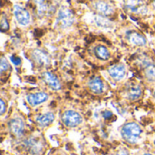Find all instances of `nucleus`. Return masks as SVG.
<instances>
[{
	"mask_svg": "<svg viewBox=\"0 0 155 155\" xmlns=\"http://www.w3.org/2000/svg\"><path fill=\"white\" fill-rule=\"evenodd\" d=\"M141 134L142 129L135 123H128L124 124L122 128V135L124 139L130 143H137Z\"/></svg>",
	"mask_w": 155,
	"mask_h": 155,
	"instance_id": "f257e3e1",
	"label": "nucleus"
},
{
	"mask_svg": "<svg viewBox=\"0 0 155 155\" xmlns=\"http://www.w3.org/2000/svg\"><path fill=\"white\" fill-rule=\"evenodd\" d=\"M56 22L62 28L70 27L74 22V13L67 7H61L58 11Z\"/></svg>",
	"mask_w": 155,
	"mask_h": 155,
	"instance_id": "f03ea898",
	"label": "nucleus"
},
{
	"mask_svg": "<svg viewBox=\"0 0 155 155\" xmlns=\"http://www.w3.org/2000/svg\"><path fill=\"white\" fill-rule=\"evenodd\" d=\"M63 123L68 127H76L83 122V118L80 114L75 111H65L62 115Z\"/></svg>",
	"mask_w": 155,
	"mask_h": 155,
	"instance_id": "7ed1b4c3",
	"label": "nucleus"
},
{
	"mask_svg": "<svg viewBox=\"0 0 155 155\" xmlns=\"http://www.w3.org/2000/svg\"><path fill=\"white\" fill-rule=\"evenodd\" d=\"M124 6L134 14L143 15L147 12V7L143 0H124Z\"/></svg>",
	"mask_w": 155,
	"mask_h": 155,
	"instance_id": "20e7f679",
	"label": "nucleus"
},
{
	"mask_svg": "<svg viewBox=\"0 0 155 155\" xmlns=\"http://www.w3.org/2000/svg\"><path fill=\"white\" fill-rule=\"evenodd\" d=\"M14 15H15V19H16V21L18 22L19 25H21L23 26H25V25H29V23L31 21L30 14L26 9H25L21 5H15V6H14Z\"/></svg>",
	"mask_w": 155,
	"mask_h": 155,
	"instance_id": "39448f33",
	"label": "nucleus"
},
{
	"mask_svg": "<svg viewBox=\"0 0 155 155\" xmlns=\"http://www.w3.org/2000/svg\"><path fill=\"white\" fill-rule=\"evenodd\" d=\"M94 9L96 10V12L99 15H104V16L111 15H113L114 13V6L110 3H108L106 1H104V0L96 1L94 4Z\"/></svg>",
	"mask_w": 155,
	"mask_h": 155,
	"instance_id": "423d86ee",
	"label": "nucleus"
},
{
	"mask_svg": "<svg viewBox=\"0 0 155 155\" xmlns=\"http://www.w3.org/2000/svg\"><path fill=\"white\" fill-rule=\"evenodd\" d=\"M32 58L35 64L39 66H47L50 64V59L48 54L40 49H35L32 53Z\"/></svg>",
	"mask_w": 155,
	"mask_h": 155,
	"instance_id": "0eeeda50",
	"label": "nucleus"
},
{
	"mask_svg": "<svg viewBox=\"0 0 155 155\" xmlns=\"http://www.w3.org/2000/svg\"><path fill=\"white\" fill-rule=\"evenodd\" d=\"M48 99V94L44 92H38L35 94H30L26 96V101L31 106H37Z\"/></svg>",
	"mask_w": 155,
	"mask_h": 155,
	"instance_id": "6e6552de",
	"label": "nucleus"
},
{
	"mask_svg": "<svg viewBox=\"0 0 155 155\" xmlns=\"http://www.w3.org/2000/svg\"><path fill=\"white\" fill-rule=\"evenodd\" d=\"M9 129L11 131V133L19 137L24 134V130H25V124L23 122L22 119L20 118H14L9 122Z\"/></svg>",
	"mask_w": 155,
	"mask_h": 155,
	"instance_id": "1a4fd4ad",
	"label": "nucleus"
},
{
	"mask_svg": "<svg viewBox=\"0 0 155 155\" xmlns=\"http://www.w3.org/2000/svg\"><path fill=\"white\" fill-rule=\"evenodd\" d=\"M110 76L115 80V81H121L124 78L125 76V74H126V70H125V67L124 65L123 64H116V65H114L112 66L109 71H108Z\"/></svg>",
	"mask_w": 155,
	"mask_h": 155,
	"instance_id": "9d476101",
	"label": "nucleus"
},
{
	"mask_svg": "<svg viewBox=\"0 0 155 155\" xmlns=\"http://www.w3.org/2000/svg\"><path fill=\"white\" fill-rule=\"evenodd\" d=\"M127 38L131 44L137 45V46H143L146 45V42H147L146 38L142 34L135 32V31L129 32L127 34Z\"/></svg>",
	"mask_w": 155,
	"mask_h": 155,
	"instance_id": "9b49d317",
	"label": "nucleus"
},
{
	"mask_svg": "<svg viewBox=\"0 0 155 155\" xmlns=\"http://www.w3.org/2000/svg\"><path fill=\"white\" fill-rule=\"evenodd\" d=\"M43 78L50 88H52L54 90H59L61 88V84H60L58 78L53 73H51V72L44 73Z\"/></svg>",
	"mask_w": 155,
	"mask_h": 155,
	"instance_id": "f8f14e48",
	"label": "nucleus"
},
{
	"mask_svg": "<svg viewBox=\"0 0 155 155\" xmlns=\"http://www.w3.org/2000/svg\"><path fill=\"white\" fill-rule=\"evenodd\" d=\"M89 88L94 94H102L104 90V84L103 80L98 76L93 77L89 81Z\"/></svg>",
	"mask_w": 155,
	"mask_h": 155,
	"instance_id": "ddd939ff",
	"label": "nucleus"
},
{
	"mask_svg": "<svg viewBox=\"0 0 155 155\" xmlns=\"http://www.w3.org/2000/svg\"><path fill=\"white\" fill-rule=\"evenodd\" d=\"M94 23L96 24L97 26L101 27V28H104V29H108V28H111L113 27V22L111 20H109L108 18H106L105 16L104 15H94Z\"/></svg>",
	"mask_w": 155,
	"mask_h": 155,
	"instance_id": "4468645a",
	"label": "nucleus"
},
{
	"mask_svg": "<svg viewBox=\"0 0 155 155\" xmlns=\"http://www.w3.org/2000/svg\"><path fill=\"white\" fill-rule=\"evenodd\" d=\"M54 120V115L53 113H45L40 116L37 117L36 119V122L37 124L42 126V127H45V126H48L49 124H51Z\"/></svg>",
	"mask_w": 155,
	"mask_h": 155,
	"instance_id": "2eb2a0df",
	"label": "nucleus"
},
{
	"mask_svg": "<svg viewBox=\"0 0 155 155\" xmlns=\"http://www.w3.org/2000/svg\"><path fill=\"white\" fill-rule=\"evenodd\" d=\"M142 89L139 85H132L127 89V97L129 100L136 101L142 96Z\"/></svg>",
	"mask_w": 155,
	"mask_h": 155,
	"instance_id": "dca6fc26",
	"label": "nucleus"
},
{
	"mask_svg": "<svg viewBox=\"0 0 155 155\" xmlns=\"http://www.w3.org/2000/svg\"><path fill=\"white\" fill-rule=\"evenodd\" d=\"M94 52H95V55L99 59H101V60L105 61V60H108L110 58V52L104 45H98V46H96Z\"/></svg>",
	"mask_w": 155,
	"mask_h": 155,
	"instance_id": "f3484780",
	"label": "nucleus"
},
{
	"mask_svg": "<svg viewBox=\"0 0 155 155\" xmlns=\"http://www.w3.org/2000/svg\"><path fill=\"white\" fill-rule=\"evenodd\" d=\"M145 75L149 80L155 81V64L151 62H146L144 64Z\"/></svg>",
	"mask_w": 155,
	"mask_h": 155,
	"instance_id": "a211bd4d",
	"label": "nucleus"
},
{
	"mask_svg": "<svg viewBox=\"0 0 155 155\" xmlns=\"http://www.w3.org/2000/svg\"><path fill=\"white\" fill-rule=\"evenodd\" d=\"M27 145H28V148H30V150L33 153H36L39 151H41V145H40V143H37V142H35V141H33V140L28 141Z\"/></svg>",
	"mask_w": 155,
	"mask_h": 155,
	"instance_id": "6ab92c4d",
	"label": "nucleus"
},
{
	"mask_svg": "<svg viewBox=\"0 0 155 155\" xmlns=\"http://www.w3.org/2000/svg\"><path fill=\"white\" fill-rule=\"evenodd\" d=\"M9 67H10L9 63H8V62H7V60L3 56V57L1 58V64H0V69H1V72L3 73V72L6 71Z\"/></svg>",
	"mask_w": 155,
	"mask_h": 155,
	"instance_id": "aec40b11",
	"label": "nucleus"
},
{
	"mask_svg": "<svg viewBox=\"0 0 155 155\" xmlns=\"http://www.w3.org/2000/svg\"><path fill=\"white\" fill-rule=\"evenodd\" d=\"M8 28H9L8 21H7V19L5 16H3L2 19H1V30L3 32H5V31L8 30Z\"/></svg>",
	"mask_w": 155,
	"mask_h": 155,
	"instance_id": "412c9836",
	"label": "nucleus"
},
{
	"mask_svg": "<svg viewBox=\"0 0 155 155\" xmlns=\"http://www.w3.org/2000/svg\"><path fill=\"white\" fill-rule=\"evenodd\" d=\"M11 61H12V63H13L15 65H19V64H21V59L18 58V57L12 56V57H11Z\"/></svg>",
	"mask_w": 155,
	"mask_h": 155,
	"instance_id": "4be33fe9",
	"label": "nucleus"
},
{
	"mask_svg": "<svg viewBox=\"0 0 155 155\" xmlns=\"http://www.w3.org/2000/svg\"><path fill=\"white\" fill-rule=\"evenodd\" d=\"M0 105H1V110H0V114L3 115L5 111V102L3 100H0Z\"/></svg>",
	"mask_w": 155,
	"mask_h": 155,
	"instance_id": "5701e85b",
	"label": "nucleus"
},
{
	"mask_svg": "<svg viewBox=\"0 0 155 155\" xmlns=\"http://www.w3.org/2000/svg\"><path fill=\"white\" fill-rule=\"evenodd\" d=\"M103 115H104V118H110L113 114H112V113L111 112H109V111H105V112H104V114H103Z\"/></svg>",
	"mask_w": 155,
	"mask_h": 155,
	"instance_id": "b1692460",
	"label": "nucleus"
},
{
	"mask_svg": "<svg viewBox=\"0 0 155 155\" xmlns=\"http://www.w3.org/2000/svg\"><path fill=\"white\" fill-rule=\"evenodd\" d=\"M115 155H129V153L125 150H121V151H119Z\"/></svg>",
	"mask_w": 155,
	"mask_h": 155,
	"instance_id": "393cba45",
	"label": "nucleus"
},
{
	"mask_svg": "<svg viewBox=\"0 0 155 155\" xmlns=\"http://www.w3.org/2000/svg\"><path fill=\"white\" fill-rule=\"evenodd\" d=\"M33 1H34L35 4H36L38 6L41 5H43V4L45 3V0H33Z\"/></svg>",
	"mask_w": 155,
	"mask_h": 155,
	"instance_id": "a878e982",
	"label": "nucleus"
},
{
	"mask_svg": "<svg viewBox=\"0 0 155 155\" xmlns=\"http://www.w3.org/2000/svg\"><path fill=\"white\" fill-rule=\"evenodd\" d=\"M153 6L155 7V0H153Z\"/></svg>",
	"mask_w": 155,
	"mask_h": 155,
	"instance_id": "bb28decb",
	"label": "nucleus"
},
{
	"mask_svg": "<svg viewBox=\"0 0 155 155\" xmlns=\"http://www.w3.org/2000/svg\"><path fill=\"white\" fill-rule=\"evenodd\" d=\"M143 155H152V154H148V153H146V154H143Z\"/></svg>",
	"mask_w": 155,
	"mask_h": 155,
	"instance_id": "cd10ccee",
	"label": "nucleus"
}]
</instances>
